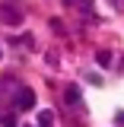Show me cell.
<instances>
[{"label":"cell","mask_w":124,"mask_h":127,"mask_svg":"<svg viewBox=\"0 0 124 127\" xmlns=\"http://www.w3.org/2000/svg\"><path fill=\"white\" fill-rule=\"evenodd\" d=\"M0 13H3V22H6V26H22V19H26V16H22V10H19L16 3H6Z\"/></svg>","instance_id":"obj_1"},{"label":"cell","mask_w":124,"mask_h":127,"mask_svg":"<svg viewBox=\"0 0 124 127\" xmlns=\"http://www.w3.org/2000/svg\"><path fill=\"white\" fill-rule=\"evenodd\" d=\"M16 108H19V111H29V108H35V92L22 86V89L16 92Z\"/></svg>","instance_id":"obj_2"},{"label":"cell","mask_w":124,"mask_h":127,"mask_svg":"<svg viewBox=\"0 0 124 127\" xmlns=\"http://www.w3.org/2000/svg\"><path fill=\"white\" fill-rule=\"evenodd\" d=\"M64 102L67 105H80V86H67L64 89Z\"/></svg>","instance_id":"obj_3"},{"label":"cell","mask_w":124,"mask_h":127,"mask_svg":"<svg viewBox=\"0 0 124 127\" xmlns=\"http://www.w3.org/2000/svg\"><path fill=\"white\" fill-rule=\"evenodd\" d=\"M38 124H41V127H51V124H54V111H38Z\"/></svg>","instance_id":"obj_4"},{"label":"cell","mask_w":124,"mask_h":127,"mask_svg":"<svg viewBox=\"0 0 124 127\" xmlns=\"http://www.w3.org/2000/svg\"><path fill=\"white\" fill-rule=\"evenodd\" d=\"M95 61L102 64V67H108V64H111V51H99V54H95Z\"/></svg>","instance_id":"obj_5"},{"label":"cell","mask_w":124,"mask_h":127,"mask_svg":"<svg viewBox=\"0 0 124 127\" xmlns=\"http://www.w3.org/2000/svg\"><path fill=\"white\" fill-rule=\"evenodd\" d=\"M0 124L3 127H16V114H0Z\"/></svg>","instance_id":"obj_6"},{"label":"cell","mask_w":124,"mask_h":127,"mask_svg":"<svg viewBox=\"0 0 124 127\" xmlns=\"http://www.w3.org/2000/svg\"><path fill=\"white\" fill-rule=\"evenodd\" d=\"M115 121H118V124L124 127V111H118V114H115Z\"/></svg>","instance_id":"obj_7"},{"label":"cell","mask_w":124,"mask_h":127,"mask_svg":"<svg viewBox=\"0 0 124 127\" xmlns=\"http://www.w3.org/2000/svg\"><path fill=\"white\" fill-rule=\"evenodd\" d=\"M111 3H121V0H111Z\"/></svg>","instance_id":"obj_8"}]
</instances>
